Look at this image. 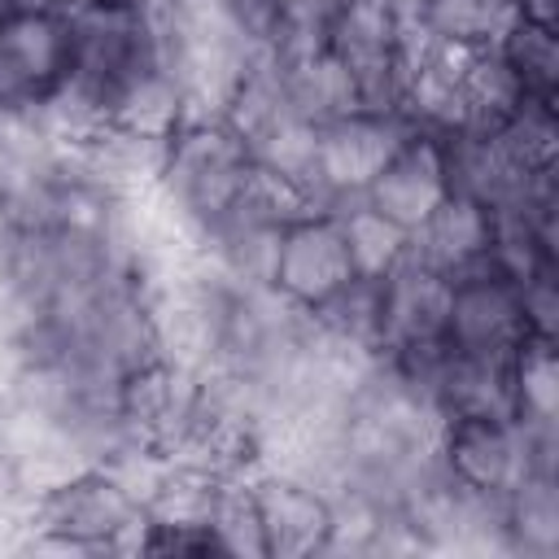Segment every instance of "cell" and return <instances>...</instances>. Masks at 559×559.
I'll use <instances>...</instances> for the list:
<instances>
[{
	"mask_svg": "<svg viewBox=\"0 0 559 559\" xmlns=\"http://www.w3.org/2000/svg\"><path fill=\"white\" fill-rule=\"evenodd\" d=\"M415 127L402 114L389 109H354L345 118H332L314 131V179L323 192V205H341L367 192V183L380 175V166L402 148V140Z\"/></svg>",
	"mask_w": 559,
	"mask_h": 559,
	"instance_id": "277c9868",
	"label": "cell"
},
{
	"mask_svg": "<svg viewBox=\"0 0 559 559\" xmlns=\"http://www.w3.org/2000/svg\"><path fill=\"white\" fill-rule=\"evenodd\" d=\"M493 140L515 170L524 175L555 170V148H559L555 96H524V105L502 127H493Z\"/></svg>",
	"mask_w": 559,
	"mask_h": 559,
	"instance_id": "d6986e66",
	"label": "cell"
},
{
	"mask_svg": "<svg viewBox=\"0 0 559 559\" xmlns=\"http://www.w3.org/2000/svg\"><path fill=\"white\" fill-rule=\"evenodd\" d=\"M70 74V22L61 9L0 13V114L26 118Z\"/></svg>",
	"mask_w": 559,
	"mask_h": 559,
	"instance_id": "3957f363",
	"label": "cell"
},
{
	"mask_svg": "<svg viewBox=\"0 0 559 559\" xmlns=\"http://www.w3.org/2000/svg\"><path fill=\"white\" fill-rule=\"evenodd\" d=\"M253 170L258 162L249 144L223 118H188L166 140V157L153 192L192 236V245H201L223 218L236 214Z\"/></svg>",
	"mask_w": 559,
	"mask_h": 559,
	"instance_id": "6da1fadb",
	"label": "cell"
},
{
	"mask_svg": "<svg viewBox=\"0 0 559 559\" xmlns=\"http://www.w3.org/2000/svg\"><path fill=\"white\" fill-rule=\"evenodd\" d=\"M210 537H214V550L218 555H236V559H266V537H262V520H258V507H253V489H249V476L240 480H227L218 502H214V515H210Z\"/></svg>",
	"mask_w": 559,
	"mask_h": 559,
	"instance_id": "ffe728a7",
	"label": "cell"
},
{
	"mask_svg": "<svg viewBox=\"0 0 559 559\" xmlns=\"http://www.w3.org/2000/svg\"><path fill=\"white\" fill-rule=\"evenodd\" d=\"M520 284V314H524V332L555 341L559 336V271L542 266Z\"/></svg>",
	"mask_w": 559,
	"mask_h": 559,
	"instance_id": "7402d4cb",
	"label": "cell"
},
{
	"mask_svg": "<svg viewBox=\"0 0 559 559\" xmlns=\"http://www.w3.org/2000/svg\"><path fill=\"white\" fill-rule=\"evenodd\" d=\"M31 550L66 555H105V550H144L148 515L144 502L109 472L79 467L74 476L39 489L26 507Z\"/></svg>",
	"mask_w": 559,
	"mask_h": 559,
	"instance_id": "7a4b0ae2",
	"label": "cell"
},
{
	"mask_svg": "<svg viewBox=\"0 0 559 559\" xmlns=\"http://www.w3.org/2000/svg\"><path fill=\"white\" fill-rule=\"evenodd\" d=\"M437 463L463 489L502 498L528 472V437L511 415H454L441 424Z\"/></svg>",
	"mask_w": 559,
	"mask_h": 559,
	"instance_id": "8992f818",
	"label": "cell"
},
{
	"mask_svg": "<svg viewBox=\"0 0 559 559\" xmlns=\"http://www.w3.org/2000/svg\"><path fill=\"white\" fill-rule=\"evenodd\" d=\"M310 323L362 354L380 358V323H384V288L376 275H349L319 310H310Z\"/></svg>",
	"mask_w": 559,
	"mask_h": 559,
	"instance_id": "2e32d148",
	"label": "cell"
},
{
	"mask_svg": "<svg viewBox=\"0 0 559 559\" xmlns=\"http://www.w3.org/2000/svg\"><path fill=\"white\" fill-rule=\"evenodd\" d=\"M524 314H520V284L489 262L463 271L450 280V319L445 341L463 354L485 358H511L524 341Z\"/></svg>",
	"mask_w": 559,
	"mask_h": 559,
	"instance_id": "52a82bcc",
	"label": "cell"
},
{
	"mask_svg": "<svg viewBox=\"0 0 559 559\" xmlns=\"http://www.w3.org/2000/svg\"><path fill=\"white\" fill-rule=\"evenodd\" d=\"M253 507L262 520L266 537V559H310L328 555L332 542V493L314 485L310 476L280 472V467H258L249 476Z\"/></svg>",
	"mask_w": 559,
	"mask_h": 559,
	"instance_id": "ba28073f",
	"label": "cell"
},
{
	"mask_svg": "<svg viewBox=\"0 0 559 559\" xmlns=\"http://www.w3.org/2000/svg\"><path fill=\"white\" fill-rule=\"evenodd\" d=\"M515 17L555 31V22H559V0H515Z\"/></svg>",
	"mask_w": 559,
	"mask_h": 559,
	"instance_id": "603a6c76",
	"label": "cell"
},
{
	"mask_svg": "<svg viewBox=\"0 0 559 559\" xmlns=\"http://www.w3.org/2000/svg\"><path fill=\"white\" fill-rule=\"evenodd\" d=\"M100 4H118V9H144V13H153L162 0H100Z\"/></svg>",
	"mask_w": 559,
	"mask_h": 559,
	"instance_id": "cb8c5ba5",
	"label": "cell"
},
{
	"mask_svg": "<svg viewBox=\"0 0 559 559\" xmlns=\"http://www.w3.org/2000/svg\"><path fill=\"white\" fill-rule=\"evenodd\" d=\"M498 52L511 61V70L524 79V87L533 96H555L559 83V44L550 26H533V22H511V31L502 35Z\"/></svg>",
	"mask_w": 559,
	"mask_h": 559,
	"instance_id": "44dd1931",
	"label": "cell"
},
{
	"mask_svg": "<svg viewBox=\"0 0 559 559\" xmlns=\"http://www.w3.org/2000/svg\"><path fill=\"white\" fill-rule=\"evenodd\" d=\"M445 197H450L445 153H441V135H432V131H411L402 140V148L380 166V175L362 192V201L371 210H380L384 218H393L406 231H415Z\"/></svg>",
	"mask_w": 559,
	"mask_h": 559,
	"instance_id": "9c48e42d",
	"label": "cell"
},
{
	"mask_svg": "<svg viewBox=\"0 0 559 559\" xmlns=\"http://www.w3.org/2000/svg\"><path fill=\"white\" fill-rule=\"evenodd\" d=\"M384 323H380V354H393L402 345L441 341L450 319V275L406 253L384 280Z\"/></svg>",
	"mask_w": 559,
	"mask_h": 559,
	"instance_id": "30bf717a",
	"label": "cell"
},
{
	"mask_svg": "<svg viewBox=\"0 0 559 559\" xmlns=\"http://www.w3.org/2000/svg\"><path fill=\"white\" fill-rule=\"evenodd\" d=\"M524 96H533L524 87V79L511 70V61L498 48H467V61L459 70V114L463 127L472 131H493L502 127Z\"/></svg>",
	"mask_w": 559,
	"mask_h": 559,
	"instance_id": "5bb4252c",
	"label": "cell"
},
{
	"mask_svg": "<svg viewBox=\"0 0 559 559\" xmlns=\"http://www.w3.org/2000/svg\"><path fill=\"white\" fill-rule=\"evenodd\" d=\"M349 275L354 262L336 210H310L280 231L271 262V293L284 297L293 310L301 314L319 310Z\"/></svg>",
	"mask_w": 559,
	"mask_h": 559,
	"instance_id": "5b68a950",
	"label": "cell"
},
{
	"mask_svg": "<svg viewBox=\"0 0 559 559\" xmlns=\"http://www.w3.org/2000/svg\"><path fill=\"white\" fill-rule=\"evenodd\" d=\"M502 550L550 559L559 555V476L524 472L502 493Z\"/></svg>",
	"mask_w": 559,
	"mask_h": 559,
	"instance_id": "4fadbf2b",
	"label": "cell"
},
{
	"mask_svg": "<svg viewBox=\"0 0 559 559\" xmlns=\"http://www.w3.org/2000/svg\"><path fill=\"white\" fill-rule=\"evenodd\" d=\"M275 74H280V87H284L288 109L301 122H310V127H323L332 118H345V114L362 109V92H358L354 74L328 48L306 52L297 61H280Z\"/></svg>",
	"mask_w": 559,
	"mask_h": 559,
	"instance_id": "7c38bea8",
	"label": "cell"
},
{
	"mask_svg": "<svg viewBox=\"0 0 559 559\" xmlns=\"http://www.w3.org/2000/svg\"><path fill=\"white\" fill-rule=\"evenodd\" d=\"M332 210H336V218H341L354 275H376V280H384V275L411 253V231L397 227L393 218H384L380 210H371L362 197L341 201V205H332Z\"/></svg>",
	"mask_w": 559,
	"mask_h": 559,
	"instance_id": "ac0fdd59",
	"label": "cell"
},
{
	"mask_svg": "<svg viewBox=\"0 0 559 559\" xmlns=\"http://www.w3.org/2000/svg\"><path fill=\"white\" fill-rule=\"evenodd\" d=\"M511 415L528 428H559V358L555 341L524 336L511 354Z\"/></svg>",
	"mask_w": 559,
	"mask_h": 559,
	"instance_id": "e0dca14e",
	"label": "cell"
},
{
	"mask_svg": "<svg viewBox=\"0 0 559 559\" xmlns=\"http://www.w3.org/2000/svg\"><path fill=\"white\" fill-rule=\"evenodd\" d=\"M411 253L441 275H463L493 253V214L489 205L450 192L415 231H411Z\"/></svg>",
	"mask_w": 559,
	"mask_h": 559,
	"instance_id": "8fae6325",
	"label": "cell"
},
{
	"mask_svg": "<svg viewBox=\"0 0 559 559\" xmlns=\"http://www.w3.org/2000/svg\"><path fill=\"white\" fill-rule=\"evenodd\" d=\"M515 22V0H419L415 26L459 48H498Z\"/></svg>",
	"mask_w": 559,
	"mask_h": 559,
	"instance_id": "9a60e30c",
	"label": "cell"
}]
</instances>
